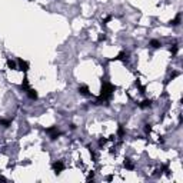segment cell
<instances>
[{
    "mask_svg": "<svg viewBox=\"0 0 183 183\" xmlns=\"http://www.w3.org/2000/svg\"><path fill=\"white\" fill-rule=\"evenodd\" d=\"M46 133H49L50 135V139H57V136L60 135V132L57 130V127H49V129H46Z\"/></svg>",
    "mask_w": 183,
    "mask_h": 183,
    "instance_id": "cell-1",
    "label": "cell"
},
{
    "mask_svg": "<svg viewBox=\"0 0 183 183\" xmlns=\"http://www.w3.org/2000/svg\"><path fill=\"white\" fill-rule=\"evenodd\" d=\"M63 169H65V165H63V162L57 160V162H54V163H53V170H54L56 173H60Z\"/></svg>",
    "mask_w": 183,
    "mask_h": 183,
    "instance_id": "cell-2",
    "label": "cell"
},
{
    "mask_svg": "<svg viewBox=\"0 0 183 183\" xmlns=\"http://www.w3.org/2000/svg\"><path fill=\"white\" fill-rule=\"evenodd\" d=\"M19 66H20V69H22L23 72H27V70H29V63L22 60V59H19Z\"/></svg>",
    "mask_w": 183,
    "mask_h": 183,
    "instance_id": "cell-3",
    "label": "cell"
},
{
    "mask_svg": "<svg viewBox=\"0 0 183 183\" xmlns=\"http://www.w3.org/2000/svg\"><path fill=\"white\" fill-rule=\"evenodd\" d=\"M79 93L83 96H89V87L87 86H80L79 87Z\"/></svg>",
    "mask_w": 183,
    "mask_h": 183,
    "instance_id": "cell-4",
    "label": "cell"
},
{
    "mask_svg": "<svg viewBox=\"0 0 183 183\" xmlns=\"http://www.w3.org/2000/svg\"><path fill=\"white\" fill-rule=\"evenodd\" d=\"M27 96L30 97V99H37V93H36V90H33V89H27Z\"/></svg>",
    "mask_w": 183,
    "mask_h": 183,
    "instance_id": "cell-5",
    "label": "cell"
},
{
    "mask_svg": "<svg viewBox=\"0 0 183 183\" xmlns=\"http://www.w3.org/2000/svg\"><path fill=\"white\" fill-rule=\"evenodd\" d=\"M150 46H152V47H154V49H159V47L162 46V43H160V42H159V40L153 39V40H152V42H150Z\"/></svg>",
    "mask_w": 183,
    "mask_h": 183,
    "instance_id": "cell-6",
    "label": "cell"
},
{
    "mask_svg": "<svg viewBox=\"0 0 183 183\" xmlns=\"http://www.w3.org/2000/svg\"><path fill=\"white\" fill-rule=\"evenodd\" d=\"M150 104H152V100H143L139 106H140V107H149Z\"/></svg>",
    "mask_w": 183,
    "mask_h": 183,
    "instance_id": "cell-7",
    "label": "cell"
},
{
    "mask_svg": "<svg viewBox=\"0 0 183 183\" xmlns=\"http://www.w3.org/2000/svg\"><path fill=\"white\" fill-rule=\"evenodd\" d=\"M179 25H180V15H177L175 20H172V26H179Z\"/></svg>",
    "mask_w": 183,
    "mask_h": 183,
    "instance_id": "cell-8",
    "label": "cell"
},
{
    "mask_svg": "<svg viewBox=\"0 0 183 183\" xmlns=\"http://www.w3.org/2000/svg\"><path fill=\"white\" fill-rule=\"evenodd\" d=\"M125 167H126V169H129V170H133V167H135V166H133L132 162L126 160V162H125Z\"/></svg>",
    "mask_w": 183,
    "mask_h": 183,
    "instance_id": "cell-9",
    "label": "cell"
},
{
    "mask_svg": "<svg viewBox=\"0 0 183 183\" xmlns=\"http://www.w3.org/2000/svg\"><path fill=\"white\" fill-rule=\"evenodd\" d=\"M7 66H9L10 69H15V67H16V63H15L13 60H7Z\"/></svg>",
    "mask_w": 183,
    "mask_h": 183,
    "instance_id": "cell-10",
    "label": "cell"
},
{
    "mask_svg": "<svg viewBox=\"0 0 183 183\" xmlns=\"http://www.w3.org/2000/svg\"><path fill=\"white\" fill-rule=\"evenodd\" d=\"M0 125H3L4 127H7V126H10V122H9V120H3V119H2V120H0Z\"/></svg>",
    "mask_w": 183,
    "mask_h": 183,
    "instance_id": "cell-11",
    "label": "cell"
},
{
    "mask_svg": "<svg viewBox=\"0 0 183 183\" xmlns=\"http://www.w3.org/2000/svg\"><path fill=\"white\" fill-rule=\"evenodd\" d=\"M170 50H172V54H176V53H177V44H173Z\"/></svg>",
    "mask_w": 183,
    "mask_h": 183,
    "instance_id": "cell-12",
    "label": "cell"
},
{
    "mask_svg": "<svg viewBox=\"0 0 183 183\" xmlns=\"http://www.w3.org/2000/svg\"><path fill=\"white\" fill-rule=\"evenodd\" d=\"M119 135H120V136H122V135H125V129H123V126H120V127H119Z\"/></svg>",
    "mask_w": 183,
    "mask_h": 183,
    "instance_id": "cell-13",
    "label": "cell"
},
{
    "mask_svg": "<svg viewBox=\"0 0 183 183\" xmlns=\"http://www.w3.org/2000/svg\"><path fill=\"white\" fill-rule=\"evenodd\" d=\"M106 142H107V139H100V140H99V144H100V146H103Z\"/></svg>",
    "mask_w": 183,
    "mask_h": 183,
    "instance_id": "cell-14",
    "label": "cell"
},
{
    "mask_svg": "<svg viewBox=\"0 0 183 183\" xmlns=\"http://www.w3.org/2000/svg\"><path fill=\"white\" fill-rule=\"evenodd\" d=\"M150 130H152V126H150V125H146V132L149 133Z\"/></svg>",
    "mask_w": 183,
    "mask_h": 183,
    "instance_id": "cell-15",
    "label": "cell"
},
{
    "mask_svg": "<svg viewBox=\"0 0 183 183\" xmlns=\"http://www.w3.org/2000/svg\"><path fill=\"white\" fill-rule=\"evenodd\" d=\"M0 180H4V177H3V176H0Z\"/></svg>",
    "mask_w": 183,
    "mask_h": 183,
    "instance_id": "cell-16",
    "label": "cell"
}]
</instances>
